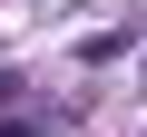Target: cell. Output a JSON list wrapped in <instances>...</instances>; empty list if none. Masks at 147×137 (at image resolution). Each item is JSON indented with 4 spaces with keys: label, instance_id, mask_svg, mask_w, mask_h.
<instances>
[{
    "label": "cell",
    "instance_id": "cell-1",
    "mask_svg": "<svg viewBox=\"0 0 147 137\" xmlns=\"http://www.w3.org/2000/svg\"><path fill=\"white\" fill-rule=\"evenodd\" d=\"M0 137H39V127H30V118H0Z\"/></svg>",
    "mask_w": 147,
    "mask_h": 137
}]
</instances>
